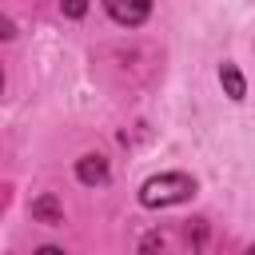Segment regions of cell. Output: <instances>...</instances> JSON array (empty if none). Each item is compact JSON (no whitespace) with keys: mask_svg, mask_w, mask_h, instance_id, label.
<instances>
[{"mask_svg":"<svg viewBox=\"0 0 255 255\" xmlns=\"http://www.w3.org/2000/svg\"><path fill=\"white\" fill-rule=\"evenodd\" d=\"M104 8L112 12V20H120V24H143L147 20V12H151V0H104Z\"/></svg>","mask_w":255,"mask_h":255,"instance_id":"7a4b0ae2","label":"cell"},{"mask_svg":"<svg viewBox=\"0 0 255 255\" xmlns=\"http://www.w3.org/2000/svg\"><path fill=\"white\" fill-rule=\"evenodd\" d=\"M219 80H223V88H227L231 100H243V96H247V84H243V76H239L235 64H223V68H219Z\"/></svg>","mask_w":255,"mask_h":255,"instance_id":"277c9868","label":"cell"},{"mask_svg":"<svg viewBox=\"0 0 255 255\" xmlns=\"http://www.w3.org/2000/svg\"><path fill=\"white\" fill-rule=\"evenodd\" d=\"M32 215L36 219H44V223H60V203H56V195H40L36 203H32Z\"/></svg>","mask_w":255,"mask_h":255,"instance_id":"5b68a950","label":"cell"},{"mask_svg":"<svg viewBox=\"0 0 255 255\" xmlns=\"http://www.w3.org/2000/svg\"><path fill=\"white\" fill-rule=\"evenodd\" d=\"M191 195H195V179L183 175V171L151 175V179L139 187V203H143V207H175V203H187Z\"/></svg>","mask_w":255,"mask_h":255,"instance_id":"6da1fadb","label":"cell"},{"mask_svg":"<svg viewBox=\"0 0 255 255\" xmlns=\"http://www.w3.org/2000/svg\"><path fill=\"white\" fill-rule=\"evenodd\" d=\"M36 255H64V251H60V247H40Z\"/></svg>","mask_w":255,"mask_h":255,"instance_id":"ba28073f","label":"cell"},{"mask_svg":"<svg viewBox=\"0 0 255 255\" xmlns=\"http://www.w3.org/2000/svg\"><path fill=\"white\" fill-rule=\"evenodd\" d=\"M155 247H163V239L159 235H147L143 239V255H155Z\"/></svg>","mask_w":255,"mask_h":255,"instance_id":"52a82bcc","label":"cell"},{"mask_svg":"<svg viewBox=\"0 0 255 255\" xmlns=\"http://www.w3.org/2000/svg\"><path fill=\"white\" fill-rule=\"evenodd\" d=\"M60 12L72 16V20H80V16L88 12V0H60Z\"/></svg>","mask_w":255,"mask_h":255,"instance_id":"8992f818","label":"cell"},{"mask_svg":"<svg viewBox=\"0 0 255 255\" xmlns=\"http://www.w3.org/2000/svg\"><path fill=\"white\" fill-rule=\"evenodd\" d=\"M247 255H255V247H251V251H247Z\"/></svg>","mask_w":255,"mask_h":255,"instance_id":"9c48e42d","label":"cell"},{"mask_svg":"<svg viewBox=\"0 0 255 255\" xmlns=\"http://www.w3.org/2000/svg\"><path fill=\"white\" fill-rule=\"evenodd\" d=\"M76 175H80V183H104L108 179V159L104 155H84L76 163Z\"/></svg>","mask_w":255,"mask_h":255,"instance_id":"3957f363","label":"cell"}]
</instances>
